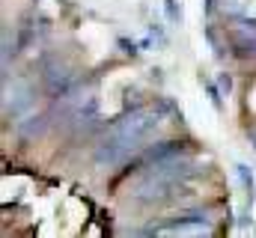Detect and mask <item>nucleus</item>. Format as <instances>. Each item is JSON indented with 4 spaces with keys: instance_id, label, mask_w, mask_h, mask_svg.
Returning a JSON list of instances; mask_svg holds the SVG:
<instances>
[{
    "instance_id": "nucleus-1",
    "label": "nucleus",
    "mask_w": 256,
    "mask_h": 238,
    "mask_svg": "<svg viewBox=\"0 0 256 238\" xmlns=\"http://www.w3.org/2000/svg\"><path fill=\"white\" fill-rule=\"evenodd\" d=\"M158 131V116L152 114V110H137V114H131L128 119H122L114 131H110V137L98 146V161L104 164H116V161H122L131 149H137V143H143L146 137H152Z\"/></svg>"
},
{
    "instance_id": "nucleus-2",
    "label": "nucleus",
    "mask_w": 256,
    "mask_h": 238,
    "mask_svg": "<svg viewBox=\"0 0 256 238\" xmlns=\"http://www.w3.org/2000/svg\"><path fill=\"white\" fill-rule=\"evenodd\" d=\"M236 170H238V178L244 182V188H248V190H254V176H250V170H248L244 164H238Z\"/></svg>"
}]
</instances>
